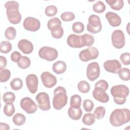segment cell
I'll return each mask as SVG.
<instances>
[{
  "label": "cell",
  "instance_id": "cell-1",
  "mask_svg": "<svg viewBox=\"0 0 130 130\" xmlns=\"http://www.w3.org/2000/svg\"><path fill=\"white\" fill-rule=\"evenodd\" d=\"M109 120L114 127H118L128 122L130 120V112L128 109H116L111 113Z\"/></svg>",
  "mask_w": 130,
  "mask_h": 130
},
{
  "label": "cell",
  "instance_id": "cell-2",
  "mask_svg": "<svg viewBox=\"0 0 130 130\" xmlns=\"http://www.w3.org/2000/svg\"><path fill=\"white\" fill-rule=\"evenodd\" d=\"M9 21L13 24L20 23L22 17L19 11V4L16 1H8L5 4Z\"/></svg>",
  "mask_w": 130,
  "mask_h": 130
},
{
  "label": "cell",
  "instance_id": "cell-3",
  "mask_svg": "<svg viewBox=\"0 0 130 130\" xmlns=\"http://www.w3.org/2000/svg\"><path fill=\"white\" fill-rule=\"evenodd\" d=\"M108 83L105 80H100L94 85V89L92 92L93 97L97 101L106 103L109 101V97L106 91L108 88Z\"/></svg>",
  "mask_w": 130,
  "mask_h": 130
},
{
  "label": "cell",
  "instance_id": "cell-4",
  "mask_svg": "<svg viewBox=\"0 0 130 130\" xmlns=\"http://www.w3.org/2000/svg\"><path fill=\"white\" fill-rule=\"evenodd\" d=\"M111 93L113 97L114 102L121 105L126 102V97L129 94V89L124 85H115L111 88Z\"/></svg>",
  "mask_w": 130,
  "mask_h": 130
},
{
  "label": "cell",
  "instance_id": "cell-5",
  "mask_svg": "<svg viewBox=\"0 0 130 130\" xmlns=\"http://www.w3.org/2000/svg\"><path fill=\"white\" fill-rule=\"evenodd\" d=\"M68 96L66 89L62 86L56 87L54 90V97L52 100L53 108L59 110L63 108L67 104Z\"/></svg>",
  "mask_w": 130,
  "mask_h": 130
},
{
  "label": "cell",
  "instance_id": "cell-6",
  "mask_svg": "<svg viewBox=\"0 0 130 130\" xmlns=\"http://www.w3.org/2000/svg\"><path fill=\"white\" fill-rule=\"evenodd\" d=\"M88 23L87 25V30L88 32L95 34L101 31L102 25L100 17L94 14L91 15L88 18Z\"/></svg>",
  "mask_w": 130,
  "mask_h": 130
},
{
  "label": "cell",
  "instance_id": "cell-7",
  "mask_svg": "<svg viewBox=\"0 0 130 130\" xmlns=\"http://www.w3.org/2000/svg\"><path fill=\"white\" fill-rule=\"evenodd\" d=\"M39 56L44 59L51 61L56 59L58 56V52L54 48L48 46H44L39 51Z\"/></svg>",
  "mask_w": 130,
  "mask_h": 130
},
{
  "label": "cell",
  "instance_id": "cell-8",
  "mask_svg": "<svg viewBox=\"0 0 130 130\" xmlns=\"http://www.w3.org/2000/svg\"><path fill=\"white\" fill-rule=\"evenodd\" d=\"M99 54L98 49L94 47H90L80 52L79 57L83 62H87L90 60L96 59Z\"/></svg>",
  "mask_w": 130,
  "mask_h": 130
},
{
  "label": "cell",
  "instance_id": "cell-9",
  "mask_svg": "<svg viewBox=\"0 0 130 130\" xmlns=\"http://www.w3.org/2000/svg\"><path fill=\"white\" fill-rule=\"evenodd\" d=\"M112 45L117 49L123 48L125 45V37L123 32L120 29L114 30L111 35Z\"/></svg>",
  "mask_w": 130,
  "mask_h": 130
},
{
  "label": "cell",
  "instance_id": "cell-10",
  "mask_svg": "<svg viewBox=\"0 0 130 130\" xmlns=\"http://www.w3.org/2000/svg\"><path fill=\"white\" fill-rule=\"evenodd\" d=\"M100 75V68L97 62H93L88 64L86 70V76L88 80L93 81L98 79Z\"/></svg>",
  "mask_w": 130,
  "mask_h": 130
},
{
  "label": "cell",
  "instance_id": "cell-11",
  "mask_svg": "<svg viewBox=\"0 0 130 130\" xmlns=\"http://www.w3.org/2000/svg\"><path fill=\"white\" fill-rule=\"evenodd\" d=\"M36 100L38 103L39 108L41 110L48 111L50 109L49 96L46 92H41L39 93L36 97Z\"/></svg>",
  "mask_w": 130,
  "mask_h": 130
},
{
  "label": "cell",
  "instance_id": "cell-12",
  "mask_svg": "<svg viewBox=\"0 0 130 130\" xmlns=\"http://www.w3.org/2000/svg\"><path fill=\"white\" fill-rule=\"evenodd\" d=\"M21 108L28 114H32L36 112L38 106L35 102L29 97H25L20 101Z\"/></svg>",
  "mask_w": 130,
  "mask_h": 130
},
{
  "label": "cell",
  "instance_id": "cell-13",
  "mask_svg": "<svg viewBox=\"0 0 130 130\" xmlns=\"http://www.w3.org/2000/svg\"><path fill=\"white\" fill-rule=\"evenodd\" d=\"M40 22L39 19L32 17H26L23 23L25 29L30 31H36L40 27Z\"/></svg>",
  "mask_w": 130,
  "mask_h": 130
},
{
  "label": "cell",
  "instance_id": "cell-14",
  "mask_svg": "<svg viewBox=\"0 0 130 130\" xmlns=\"http://www.w3.org/2000/svg\"><path fill=\"white\" fill-rule=\"evenodd\" d=\"M41 78L44 86L47 88H52L57 83L56 78L50 72H43L41 75Z\"/></svg>",
  "mask_w": 130,
  "mask_h": 130
},
{
  "label": "cell",
  "instance_id": "cell-15",
  "mask_svg": "<svg viewBox=\"0 0 130 130\" xmlns=\"http://www.w3.org/2000/svg\"><path fill=\"white\" fill-rule=\"evenodd\" d=\"M67 42L68 45L72 48H80L85 46L82 36L71 34L68 36Z\"/></svg>",
  "mask_w": 130,
  "mask_h": 130
},
{
  "label": "cell",
  "instance_id": "cell-16",
  "mask_svg": "<svg viewBox=\"0 0 130 130\" xmlns=\"http://www.w3.org/2000/svg\"><path fill=\"white\" fill-rule=\"evenodd\" d=\"M103 66L106 71L114 74H118L121 68V63L117 59L108 60L104 63Z\"/></svg>",
  "mask_w": 130,
  "mask_h": 130
},
{
  "label": "cell",
  "instance_id": "cell-17",
  "mask_svg": "<svg viewBox=\"0 0 130 130\" xmlns=\"http://www.w3.org/2000/svg\"><path fill=\"white\" fill-rule=\"evenodd\" d=\"M26 84L28 90L32 94L35 93L38 90V78L34 74H30L26 77Z\"/></svg>",
  "mask_w": 130,
  "mask_h": 130
},
{
  "label": "cell",
  "instance_id": "cell-18",
  "mask_svg": "<svg viewBox=\"0 0 130 130\" xmlns=\"http://www.w3.org/2000/svg\"><path fill=\"white\" fill-rule=\"evenodd\" d=\"M18 47L24 54H30L34 50L32 43L26 39L20 40L18 43Z\"/></svg>",
  "mask_w": 130,
  "mask_h": 130
},
{
  "label": "cell",
  "instance_id": "cell-19",
  "mask_svg": "<svg viewBox=\"0 0 130 130\" xmlns=\"http://www.w3.org/2000/svg\"><path fill=\"white\" fill-rule=\"evenodd\" d=\"M105 17L110 25L112 26L117 27L119 26L121 24V19L120 16L115 13L108 12L106 14Z\"/></svg>",
  "mask_w": 130,
  "mask_h": 130
},
{
  "label": "cell",
  "instance_id": "cell-20",
  "mask_svg": "<svg viewBox=\"0 0 130 130\" xmlns=\"http://www.w3.org/2000/svg\"><path fill=\"white\" fill-rule=\"evenodd\" d=\"M67 69V64L66 63L62 61L58 60L54 63L52 66V70L53 71L57 74H63L65 72Z\"/></svg>",
  "mask_w": 130,
  "mask_h": 130
},
{
  "label": "cell",
  "instance_id": "cell-21",
  "mask_svg": "<svg viewBox=\"0 0 130 130\" xmlns=\"http://www.w3.org/2000/svg\"><path fill=\"white\" fill-rule=\"evenodd\" d=\"M68 115L73 120H77L81 118L82 115V111L80 108H74L70 107L68 111Z\"/></svg>",
  "mask_w": 130,
  "mask_h": 130
},
{
  "label": "cell",
  "instance_id": "cell-22",
  "mask_svg": "<svg viewBox=\"0 0 130 130\" xmlns=\"http://www.w3.org/2000/svg\"><path fill=\"white\" fill-rule=\"evenodd\" d=\"M51 31L52 36L55 39L61 38L63 35V29L61 24L56 25L49 29Z\"/></svg>",
  "mask_w": 130,
  "mask_h": 130
},
{
  "label": "cell",
  "instance_id": "cell-23",
  "mask_svg": "<svg viewBox=\"0 0 130 130\" xmlns=\"http://www.w3.org/2000/svg\"><path fill=\"white\" fill-rule=\"evenodd\" d=\"M106 2L112 9L116 11L121 10L124 5V2L122 0H109L106 1Z\"/></svg>",
  "mask_w": 130,
  "mask_h": 130
},
{
  "label": "cell",
  "instance_id": "cell-24",
  "mask_svg": "<svg viewBox=\"0 0 130 130\" xmlns=\"http://www.w3.org/2000/svg\"><path fill=\"white\" fill-rule=\"evenodd\" d=\"M95 121V117L93 114L87 113L84 115L82 118V122L86 125H92Z\"/></svg>",
  "mask_w": 130,
  "mask_h": 130
},
{
  "label": "cell",
  "instance_id": "cell-25",
  "mask_svg": "<svg viewBox=\"0 0 130 130\" xmlns=\"http://www.w3.org/2000/svg\"><path fill=\"white\" fill-rule=\"evenodd\" d=\"M13 123L17 126H21L23 125L26 120L25 116L20 113H17L14 115L12 119Z\"/></svg>",
  "mask_w": 130,
  "mask_h": 130
},
{
  "label": "cell",
  "instance_id": "cell-26",
  "mask_svg": "<svg viewBox=\"0 0 130 130\" xmlns=\"http://www.w3.org/2000/svg\"><path fill=\"white\" fill-rule=\"evenodd\" d=\"M81 98L78 94H74L71 98L70 106L74 108H80L81 104Z\"/></svg>",
  "mask_w": 130,
  "mask_h": 130
},
{
  "label": "cell",
  "instance_id": "cell-27",
  "mask_svg": "<svg viewBox=\"0 0 130 130\" xmlns=\"http://www.w3.org/2000/svg\"><path fill=\"white\" fill-rule=\"evenodd\" d=\"M15 107L12 103H6L4 107V114L9 117L12 116L15 113Z\"/></svg>",
  "mask_w": 130,
  "mask_h": 130
},
{
  "label": "cell",
  "instance_id": "cell-28",
  "mask_svg": "<svg viewBox=\"0 0 130 130\" xmlns=\"http://www.w3.org/2000/svg\"><path fill=\"white\" fill-rule=\"evenodd\" d=\"M78 90L83 93H86L89 92L90 89V85L86 81L82 80L80 81L78 84Z\"/></svg>",
  "mask_w": 130,
  "mask_h": 130
},
{
  "label": "cell",
  "instance_id": "cell-29",
  "mask_svg": "<svg viewBox=\"0 0 130 130\" xmlns=\"http://www.w3.org/2000/svg\"><path fill=\"white\" fill-rule=\"evenodd\" d=\"M118 74L119 78L123 81H128L130 79V71L128 68H121L118 72Z\"/></svg>",
  "mask_w": 130,
  "mask_h": 130
},
{
  "label": "cell",
  "instance_id": "cell-30",
  "mask_svg": "<svg viewBox=\"0 0 130 130\" xmlns=\"http://www.w3.org/2000/svg\"><path fill=\"white\" fill-rule=\"evenodd\" d=\"M11 88L14 90H19L23 86L22 80L19 78H14L10 82Z\"/></svg>",
  "mask_w": 130,
  "mask_h": 130
},
{
  "label": "cell",
  "instance_id": "cell-31",
  "mask_svg": "<svg viewBox=\"0 0 130 130\" xmlns=\"http://www.w3.org/2000/svg\"><path fill=\"white\" fill-rule=\"evenodd\" d=\"M18 66L22 69H26L30 65V59L25 56H22L19 61L17 62Z\"/></svg>",
  "mask_w": 130,
  "mask_h": 130
},
{
  "label": "cell",
  "instance_id": "cell-32",
  "mask_svg": "<svg viewBox=\"0 0 130 130\" xmlns=\"http://www.w3.org/2000/svg\"><path fill=\"white\" fill-rule=\"evenodd\" d=\"M106 6L102 1H98L93 5L92 9L94 12L98 13H103L106 10Z\"/></svg>",
  "mask_w": 130,
  "mask_h": 130
},
{
  "label": "cell",
  "instance_id": "cell-33",
  "mask_svg": "<svg viewBox=\"0 0 130 130\" xmlns=\"http://www.w3.org/2000/svg\"><path fill=\"white\" fill-rule=\"evenodd\" d=\"M16 36V30L14 27L10 26L6 28L5 32L6 38L9 40H13Z\"/></svg>",
  "mask_w": 130,
  "mask_h": 130
},
{
  "label": "cell",
  "instance_id": "cell-34",
  "mask_svg": "<svg viewBox=\"0 0 130 130\" xmlns=\"http://www.w3.org/2000/svg\"><path fill=\"white\" fill-rule=\"evenodd\" d=\"M12 50L11 43L9 41H4L0 43V51L1 53L7 54Z\"/></svg>",
  "mask_w": 130,
  "mask_h": 130
},
{
  "label": "cell",
  "instance_id": "cell-35",
  "mask_svg": "<svg viewBox=\"0 0 130 130\" xmlns=\"http://www.w3.org/2000/svg\"><path fill=\"white\" fill-rule=\"evenodd\" d=\"M82 36L84 46L90 47L93 45L94 42V39L92 35L88 34H85Z\"/></svg>",
  "mask_w": 130,
  "mask_h": 130
},
{
  "label": "cell",
  "instance_id": "cell-36",
  "mask_svg": "<svg viewBox=\"0 0 130 130\" xmlns=\"http://www.w3.org/2000/svg\"><path fill=\"white\" fill-rule=\"evenodd\" d=\"M105 113H106L105 108L102 106H99L96 108V109L94 110L93 112V114L95 118L98 119H102L104 117Z\"/></svg>",
  "mask_w": 130,
  "mask_h": 130
},
{
  "label": "cell",
  "instance_id": "cell-37",
  "mask_svg": "<svg viewBox=\"0 0 130 130\" xmlns=\"http://www.w3.org/2000/svg\"><path fill=\"white\" fill-rule=\"evenodd\" d=\"M3 100L5 103H13L15 100V95L12 92H6L3 94Z\"/></svg>",
  "mask_w": 130,
  "mask_h": 130
},
{
  "label": "cell",
  "instance_id": "cell-38",
  "mask_svg": "<svg viewBox=\"0 0 130 130\" xmlns=\"http://www.w3.org/2000/svg\"><path fill=\"white\" fill-rule=\"evenodd\" d=\"M11 77V72L8 69H3L0 72V81L1 82H7Z\"/></svg>",
  "mask_w": 130,
  "mask_h": 130
},
{
  "label": "cell",
  "instance_id": "cell-39",
  "mask_svg": "<svg viewBox=\"0 0 130 130\" xmlns=\"http://www.w3.org/2000/svg\"><path fill=\"white\" fill-rule=\"evenodd\" d=\"M84 25L81 22H75L72 25L73 31L77 34H80L84 31Z\"/></svg>",
  "mask_w": 130,
  "mask_h": 130
},
{
  "label": "cell",
  "instance_id": "cell-40",
  "mask_svg": "<svg viewBox=\"0 0 130 130\" xmlns=\"http://www.w3.org/2000/svg\"><path fill=\"white\" fill-rule=\"evenodd\" d=\"M45 13L46 15L48 17L54 16L57 13V8L53 5L48 6L46 8Z\"/></svg>",
  "mask_w": 130,
  "mask_h": 130
},
{
  "label": "cell",
  "instance_id": "cell-41",
  "mask_svg": "<svg viewBox=\"0 0 130 130\" xmlns=\"http://www.w3.org/2000/svg\"><path fill=\"white\" fill-rule=\"evenodd\" d=\"M61 19L63 21L68 22L71 21L75 19V14L71 12H66L63 13L60 15Z\"/></svg>",
  "mask_w": 130,
  "mask_h": 130
},
{
  "label": "cell",
  "instance_id": "cell-42",
  "mask_svg": "<svg viewBox=\"0 0 130 130\" xmlns=\"http://www.w3.org/2000/svg\"><path fill=\"white\" fill-rule=\"evenodd\" d=\"M83 107L85 111L91 112L94 107V104L91 100L86 99L83 103Z\"/></svg>",
  "mask_w": 130,
  "mask_h": 130
},
{
  "label": "cell",
  "instance_id": "cell-43",
  "mask_svg": "<svg viewBox=\"0 0 130 130\" xmlns=\"http://www.w3.org/2000/svg\"><path fill=\"white\" fill-rule=\"evenodd\" d=\"M120 59L122 63L124 65L127 66L130 63V54L128 52H125L120 55Z\"/></svg>",
  "mask_w": 130,
  "mask_h": 130
},
{
  "label": "cell",
  "instance_id": "cell-44",
  "mask_svg": "<svg viewBox=\"0 0 130 130\" xmlns=\"http://www.w3.org/2000/svg\"><path fill=\"white\" fill-rule=\"evenodd\" d=\"M61 24V22L59 19L57 17H53L50 19L47 22V27L49 29H50L52 27Z\"/></svg>",
  "mask_w": 130,
  "mask_h": 130
},
{
  "label": "cell",
  "instance_id": "cell-45",
  "mask_svg": "<svg viewBox=\"0 0 130 130\" xmlns=\"http://www.w3.org/2000/svg\"><path fill=\"white\" fill-rule=\"evenodd\" d=\"M22 56H21V54L16 51L13 52L11 54V59L14 62H18L20 61Z\"/></svg>",
  "mask_w": 130,
  "mask_h": 130
},
{
  "label": "cell",
  "instance_id": "cell-46",
  "mask_svg": "<svg viewBox=\"0 0 130 130\" xmlns=\"http://www.w3.org/2000/svg\"><path fill=\"white\" fill-rule=\"evenodd\" d=\"M7 61L5 57L0 56V70H3L7 66Z\"/></svg>",
  "mask_w": 130,
  "mask_h": 130
},
{
  "label": "cell",
  "instance_id": "cell-47",
  "mask_svg": "<svg viewBox=\"0 0 130 130\" xmlns=\"http://www.w3.org/2000/svg\"><path fill=\"white\" fill-rule=\"evenodd\" d=\"M0 129H6V130H9L10 129V126L9 125L6 123H3L1 122L0 123Z\"/></svg>",
  "mask_w": 130,
  "mask_h": 130
}]
</instances>
